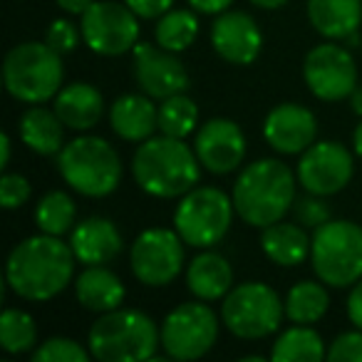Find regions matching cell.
Instances as JSON below:
<instances>
[{
	"label": "cell",
	"instance_id": "cell-1",
	"mask_svg": "<svg viewBox=\"0 0 362 362\" xmlns=\"http://www.w3.org/2000/svg\"><path fill=\"white\" fill-rule=\"evenodd\" d=\"M75 251L62 236L37 233L28 236L11 251L6 263V283L18 298L45 303L60 296L75 278Z\"/></svg>",
	"mask_w": 362,
	"mask_h": 362
},
{
	"label": "cell",
	"instance_id": "cell-2",
	"mask_svg": "<svg viewBox=\"0 0 362 362\" xmlns=\"http://www.w3.org/2000/svg\"><path fill=\"white\" fill-rule=\"evenodd\" d=\"M132 176L139 189L156 199H179L202 179L197 151L176 136H149L132 156Z\"/></svg>",
	"mask_w": 362,
	"mask_h": 362
},
{
	"label": "cell",
	"instance_id": "cell-3",
	"mask_svg": "<svg viewBox=\"0 0 362 362\" xmlns=\"http://www.w3.org/2000/svg\"><path fill=\"white\" fill-rule=\"evenodd\" d=\"M231 199L243 223L266 228L283 221L296 204V174L278 159H258L238 174Z\"/></svg>",
	"mask_w": 362,
	"mask_h": 362
},
{
	"label": "cell",
	"instance_id": "cell-4",
	"mask_svg": "<svg viewBox=\"0 0 362 362\" xmlns=\"http://www.w3.org/2000/svg\"><path fill=\"white\" fill-rule=\"evenodd\" d=\"M161 342V330L146 313L132 308L102 313L90 327L87 347L100 362L151 360Z\"/></svg>",
	"mask_w": 362,
	"mask_h": 362
},
{
	"label": "cell",
	"instance_id": "cell-5",
	"mask_svg": "<svg viewBox=\"0 0 362 362\" xmlns=\"http://www.w3.org/2000/svg\"><path fill=\"white\" fill-rule=\"evenodd\" d=\"M57 169L65 184L90 199L110 197L122 181V159L102 136L82 134L67 141L57 154Z\"/></svg>",
	"mask_w": 362,
	"mask_h": 362
},
{
	"label": "cell",
	"instance_id": "cell-6",
	"mask_svg": "<svg viewBox=\"0 0 362 362\" xmlns=\"http://www.w3.org/2000/svg\"><path fill=\"white\" fill-rule=\"evenodd\" d=\"M62 55L47 42H21L6 55L3 62V82L13 100L25 105H42L55 100L62 90Z\"/></svg>",
	"mask_w": 362,
	"mask_h": 362
},
{
	"label": "cell",
	"instance_id": "cell-7",
	"mask_svg": "<svg viewBox=\"0 0 362 362\" xmlns=\"http://www.w3.org/2000/svg\"><path fill=\"white\" fill-rule=\"evenodd\" d=\"M313 271L332 288H350L362 278V226L355 221H327L313 233Z\"/></svg>",
	"mask_w": 362,
	"mask_h": 362
},
{
	"label": "cell",
	"instance_id": "cell-8",
	"mask_svg": "<svg viewBox=\"0 0 362 362\" xmlns=\"http://www.w3.org/2000/svg\"><path fill=\"white\" fill-rule=\"evenodd\" d=\"M233 199L221 189L194 187L181 197L174 211V228L184 238L187 246L214 248L228 233L233 221Z\"/></svg>",
	"mask_w": 362,
	"mask_h": 362
},
{
	"label": "cell",
	"instance_id": "cell-9",
	"mask_svg": "<svg viewBox=\"0 0 362 362\" xmlns=\"http://www.w3.org/2000/svg\"><path fill=\"white\" fill-rule=\"evenodd\" d=\"M286 300L266 283L248 281L231 288L221 303V322L241 340H261L281 327Z\"/></svg>",
	"mask_w": 362,
	"mask_h": 362
},
{
	"label": "cell",
	"instance_id": "cell-10",
	"mask_svg": "<svg viewBox=\"0 0 362 362\" xmlns=\"http://www.w3.org/2000/svg\"><path fill=\"white\" fill-rule=\"evenodd\" d=\"M218 340V317L206 300L181 303L161 322V347L171 360H199Z\"/></svg>",
	"mask_w": 362,
	"mask_h": 362
},
{
	"label": "cell",
	"instance_id": "cell-11",
	"mask_svg": "<svg viewBox=\"0 0 362 362\" xmlns=\"http://www.w3.org/2000/svg\"><path fill=\"white\" fill-rule=\"evenodd\" d=\"M82 40L92 52L105 57H117L132 52L139 42V16L127 3H92L80 16Z\"/></svg>",
	"mask_w": 362,
	"mask_h": 362
},
{
	"label": "cell",
	"instance_id": "cell-12",
	"mask_svg": "<svg viewBox=\"0 0 362 362\" xmlns=\"http://www.w3.org/2000/svg\"><path fill=\"white\" fill-rule=\"evenodd\" d=\"M184 238L171 228H146L134 238L129 251L132 273L149 288H161L176 281L184 268Z\"/></svg>",
	"mask_w": 362,
	"mask_h": 362
},
{
	"label": "cell",
	"instance_id": "cell-13",
	"mask_svg": "<svg viewBox=\"0 0 362 362\" xmlns=\"http://www.w3.org/2000/svg\"><path fill=\"white\" fill-rule=\"evenodd\" d=\"M303 77L313 97L322 102H340L355 92L357 65L345 45L322 42L313 47L303 62Z\"/></svg>",
	"mask_w": 362,
	"mask_h": 362
},
{
	"label": "cell",
	"instance_id": "cell-14",
	"mask_svg": "<svg viewBox=\"0 0 362 362\" xmlns=\"http://www.w3.org/2000/svg\"><path fill=\"white\" fill-rule=\"evenodd\" d=\"M355 161L340 141H313L298 161L300 187L317 197H332L350 184Z\"/></svg>",
	"mask_w": 362,
	"mask_h": 362
},
{
	"label": "cell",
	"instance_id": "cell-15",
	"mask_svg": "<svg viewBox=\"0 0 362 362\" xmlns=\"http://www.w3.org/2000/svg\"><path fill=\"white\" fill-rule=\"evenodd\" d=\"M179 52L164 50L161 45L149 42H136L132 50V72H134L136 85L151 100H166L187 92L189 72L184 62L179 60Z\"/></svg>",
	"mask_w": 362,
	"mask_h": 362
},
{
	"label": "cell",
	"instance_id": "cell-16",
	"mask_svg": "<svg viewBox=\"0 0 362 362\" xmlns=\"http://www.w3.org/2000/svg\"><path fill=\"white\" fill-rule=\"evenodd\" d=\"M194 151L199 161L211 174H231L243 164L246 156V136L241 127L223 117H214L206 124L199 127L197 139H194Z\"/></svg>",
	"mask_w": 362,
	"mask_h": 362
},
{
	"label": "cell",
	"instance_id": "cell-17",
	"mask_svg": "<svg viewBox=\"0 0 362 362\" xmlns=\"http://www.w3.org/2000/svg\"><path fill=\"white\" fill-rule=\"evenodd\" d=\"M211 45L221 60L231 65H251L261 55L263 35L248 13L223 11L211 25Z\"/></svg>",
	"mask_w": 362,
	"mask_h": 362
},
{
	"label": "cell",
	"instance_id": "cell-18",
	"mask_svg": "<svg viewBox=\"0 0 362 362\" xmlns=\"http://www.w3.org/2000/svg\"><path fill=\"white\" fill-rule=\"evenodd\" d=\"M263 136L278 154H303L317 136V119L303 105H278L263 122Z\"/></svg>",
	"mask_w": 362,
	"mask_h": 362
},
{
	"label": "cell",
	"instance_id": "cell-19",
	"mask_svg": "<svg viewBox=\"0 0 362 362\" xmlns=\"http://www.w3.org/2000/svg\"><path fill=\"white\" fill-rule=\"evenodd\" d=\"M70 246L82 266H105V263H112L119 256L124 241H122L119 228L110 218L90 216L85 221L75 223Z\"/></svg>",
	"mask_w": 362,
	"mask_h": 362
},
{
	"label": "cell",
	"instance_id": "cell-20",
	"mask_svg": "<svg viewBox=\"0 0 362 362\" xmlns=\"http://www.w3.org/2000/svg\"><path fill=\"white\" fill-rule=\"evenodd\" d=\"M110 127L119 139L141 144L159 129V107L149 95H122L110 107Z\"/></svg>",
	"mask_w": 362,
	"mask_h": 362
},
{
	"label": "cell",
	"instance_id": "cell-21",
	"mask_svg": "<svg viewBox=\"0 0 362 362\" xmlns=\"http://www.w3.org/2000/svg\"><path fill=\"white\" fill-rule=\"evenodd\" d=\"M52 110L57 112L67 129L87 132L105 115V97L90 82H72L55 95Z\"/></svg>",
	"mask_w": 362,
	"mask_h": 362
},
{
	"label": "cell",
	"instance_id": "cell-22",
	"mask_svg": "<svg viewBox=\"0 0 362 362\" xmlns=\"http://www.w3.org/2000/svg\"><path fill=\"white\" fill-rule=\"evenodd\" d=\"M187 286L199 300H223L233 288V268L226 256L204 248L187 268Z\"/></svg>",
	"mask_w": 362,
	"mask_h": 362
},
{
	"label": "cell",
	"instance_id": "cell-23",
	"mask_svg": "<svg viewBox=\"0 0 362 362\" xmlns=\"http://www.w3.org/2000/svg\"><path fill=\"white\" fill-rule=\"evenodd\" d=\"M75 296L85 310L102 315L122 308L127 291L115 271L105 266H85V271L75 278Z\"/></svg>",
	"mask_w": 362,
	"mask_h": 362
},
{
	"label": "cell",
	"instance_id": "cell-24",
	"mask_svg": "<svg viewBox=\"0 0 362 362\" xmlns=\"http://www.w3.org/2000/svg\"><path fill=\"white\" fill-rule=\"evenodd\" d=\"M18 134L23 144L40 156L60 154L65 146V124L55 110L42 105H33L18 119Z\"/></svg>",
	"mask_w": 362,
	"mask_h": 362
},
{
	"label": "cell",
	"instance_id": "cell-25",
	"mask_svg": "<svg viewBox=\"0 0 362 362\" xmlns=\"http://www.w3.org/2000/svg\"><path fill=\"white\" fill-rule=\"evenodd\" d=\"M308 21L327 40H345L360 30L362 0H308Z\"/></svg>",
	"mask_w": 362,
	"mask_h": 362
},
{
	"label": "cell",
	"instance_id": "cell-26",
	"mask_svg": "<svg viewBox=\"0 0 362 362\" xmlns=\"http://www.w3.org/2000/svg\"><path fill=\"white\" fill-rule=\"evenodd\" d=\"M261 248L268 261H273L276 266L293 268V266H300L310 256L313 238L305 233V226H300L298 221L296 223L276 221L263 228Z\"/></svg>",
	"mask_w": 362,
	"mask_h": 362
},
{
	"label": "cell",
	"instance_id": "cell-27",
	"mask_svg": "<svg viewBox=\"0 0 362 362\" xmlns=\"http://www.w3.org/2000/svg\"><path fill=\"white\" fill-rule=\"evenodd\" d=\"M322 357H327V350L320 332L298 322L278 335L271 350V360L276 362H320Z\"/></svg>",
	"mask_w": 362,
	"mask_h": 362
},
{
	"label": "cell",
	"instance_id": "cell-28",
	"mask_svg": "<svg viewBox=\"0 0 362 362\" xmlns=\"http://www.w3.org/2000/svg\"><path fill=\"white\" fill-rule=\"evenodd\" d=\"M327 308H330V296L322 281H300L286 296V317L298 325L317 322L327 313Z\"/></svg>",
	"mask_w": 362,
	"mask_h": 362
},
{
	"label": "cell",
	"instance_id": "cell-29",
	"mask_svg": "<svg viewBox=\"0 0 362 362\" xmlns=\"http://www.w3.org/2000/svg\"><path fill=\"white\" fill-rule=\"evenodd\" d=\"M199 35V18L194 11H166L164 16L156 21L154 28V37H156V45H161L164 50L171 52H184L194 45Z\"/></svg>",
	"mask_w": 362,
	"mask_h": 362
},
{
	"label": "cell",
	"instance_id": "cell-30",
	"mask_svg": "<svg viewBox=\"0 0 362 362\" xmlns=\"http://www.w3.org/2000/svg\"><path fill=\"white\" fill-rule=\"evenodd\" d=\"M77 206L70 194L65 192H47L35 206V223L42 233L50 236H65L67 231L75 228Z\"/></svg>",
	"mask_w": 362,
	"mask_h": 362
},
{
	"label": "cell",
	"instance_id": "cell-31",
	"mask_svg": "<svg viewBox=\"0 0 362 362\" xmlns=\"http://www.w3.org/2000/svg\"><path fill=\"white\" fill-rule=\"evenodd\" d=\"M199 124V107L189 95H174L161 100L159 105V132L176 139H187L197 132Z\"/></svg>",
	"mask_w": 362,
	"mask_h": 362
},
{
	"label": "cell",
	"instance_id": "cell-32",
	"mask_svg": "<svg viewBox=\"0 0 362 362\" xmlns=\"http://www.w3.org/2000/svg\"><path fill=\"white\" fill-rule=\"evenodd\" d=\"M0 345L11 355L35 350L37 325L30 313L21 310V308H6V313L0 317Z\"/></svg>",
	"mask_w": 362,
	"mask_h": 362
},
{
	"label": "cell",
	"instance_id": "cell-33",
	"mask_svg": "<svg viewBox=\"0 0 362 362\" xmlns=\"http://www.w3.org/2000/svg\"><path fill=\"white\" fill-rule=\"evenodd\" d=\"M90 357V347L85 350L70 337H50L33 350V362H87Z\"/></svg>",
	"mask_w": 362,
	"mask_h": 362
},
{
	"label": "cell",
	"instance_id": "cell-34",
	"mask_svg": "<svg viewBox=\"0 0 362 362\" xmlns=\"http://www.w3.org/2000/svg\"><path fill=\"white\" fill-rule=\"evenodd\" d=\"M293 211H296V221L305 228H313V231L332 218L330 206L325 204V197H317V194H310V192H308L305 197L296 199Z\"/></svg>",
	"mask_w": 362,
	"mask_h": 362
},
{
	"label": "cell",
	"instance_id": "cell-35",
	"mask_svg": "<svg viewBox=\"0 0 362 362\" xmlns=\"http://www.w3.org/2000/svg\"><path fill=\"white\" fill-rule=\"evenodd\" d=\"M33 194L30 181L23 174H11L6 171L3 179H0V206L13 211V209H21L23 204H28Z\"/></svg>",
	"mask_w": 362,
	"mask_h": 362
},
{
	"label": "cell",
	"instance_id": "cell-36",
	"mask_svg": "<svg viewBox=\"0 0 362 362\" xmlns=\"http://www.w3.org/2000/svg\"><path fill=\"white\" fill-rule=\"evenodd\" d=\"M80 37H82V30H77L75 23L65 21V18L52 21V25L47 28V33H45V42L55 52H60V55H67V52L75 50Z\"/></svg>",
	"mask_w": 362,
	"mask_h": 362
},
{
	"label": "cell",
	"instance_id": "cell-37",
	"mask_svg": "<svg viewBox=\"0 0 362 362\" xmlns=\"http://www.w3.org/2000/svg\"><path fill=\"white\" fill-rule=\"evenodd\" d=\"M330 362H362V330H350L337 335L327 347Z\"/></svg>",
	"mask_w": 362,
	"mask_h": 362
},
{
	"label": "cell",
	"instance_id": "cell-38",
	"mask_svg": "<svg viewBox=\"0 0 362 362\" xmlns=\"http://www.w3.org/2000/svg\"><path fill=\"white\" fill-rule=\"evenodd\" d=\"M127 6L141 18V21H159L166 11H171L174 0H124Z\"/></svg>",
	"mask_w": 362,
	"mask_h": 362
},
{
	"label": "cell",
	"instance_id": "cell-39",
	"mask_svg": "<svg viewBox=\"0 0 362 362\" xmlns=\"http://www.w3.org/2000/svg\"><path fill=\"white\" fill-rule=\"evenodd\" d=\"M347 317L352 325L362 330V278L352 286L350 296H347Z\"/></svg>",
	"mask_w": 362,
	"mask_h": 362
},
{
	"label": "cell",
	"instance_id": "cell-40",
	"mask_svg": "<svg viewBox=\"0 0 362 362\" xmlns=\"http://www.w3.org/2000/svg\"><path fill=\"white\" fill-rule=\"evenodd\" d=\"M189 6L197 13H204V16H218V13L228 11L233 0H187Z\"/></svg>",
	"mask_w": 362,
	"mask_h": 362
},
{
	"label": "cell",
	"instance_id": "cell-41",
	"mask_svg": "<svg viewBox=\"0 0 362 362\" xmlns=\"http://www.w3.org/2000/svg\"><path fill=\"white\" fill-rule=\"evenodd\" d=\"M55 3L65 13H70V16H82V13H85L95 0H55Z\"/></svg>",
	"mask_w": 362,
	"mask_h": 362
},
{
	"label": "cell",
	"instance_id": "cell-42",
	"mask_svg": "<svg viewBox=\"0 0 362 362\" xmlns=\"http://www.w3.org/2000/svg\"><path fill=\"white\" fill-rule=\"evenodd\" d=\"M0 149H3L0 166H3V169H8V166H11V136H8V134L0 136Z\"/></svg>",
	"mask_w": 362,
	"mask_h": 362
},
{
	"label": "cell",
	"instance_id": "cell-43",
	"mask_svg": "<svg viewBox=\"0 0 362 362\" xmlns=\"http://www.w3.org/2000/svg\"><path fill=\"white\" fill-rule=\"evenodd\" d=\"M253 6L263 8V11H276V8H283L288 0H251Z\"/></svg>",
	"mask_w": 362,
	"mask_h": 362
},
{
	"label": "cell",
	"instance_id": "cell-44",
	"mask_svg": "<svg viewBox=\"0 0 362 362\" xmlns=\"http://www.w3.org/2000/svg\"><path fill=\"white\" fill-rule=\"evenodd\" d=\"M352 149H355V154L362 159V119H360V124L355 127V132H352Z\"/></svg>",
	"mask_w": 362,
	"mask_h": 362
},
{
	"label": "cell",
	"instance_id": "cell-45",
	"mask_svg": "<svg viewBox=\"0 0 362 362\" xmlns=\"http://www.w3.org/2000/svg\"><path fill=\"white\" fill-rule=\"evenodd\" d=\"M350 107L355 115L362 117V87H355V92L350 95Z\"/></svg>",
	"mask_w": 362,
	"mask_h": 362
},
{
	"label": "cell",
	"instance_id": "cell-46",
	"mask_svg": "<svg viewBox=\"0 0 362 362\" xmlns=\"http://www.w3.org/2000/svg\"><path fill=\"white\" fill-rule=\"evenodd\" d=\"M342 42H345V47H357V45H362L360 30H357V33H350V35H347V37H345V40H342Z\"/></svg>",
	"mask_w": 362,
	"mask_h": 362
},
{
	"label": "cell",
	"instance_id": "cell-47",
	"mask_svg": "<svg viewBox=\"0 0 362 362\" xmlns=\"http://www.w3.org/2000/svg\"><path fill=\"white\" fill-rule=\"evenodd\" d=\"M243 362H263V355H246V357H241Z\"/></svg>",
	"mask_w": 362,
	"mask_h": 362
}]
</instances>
